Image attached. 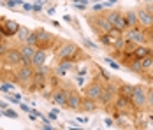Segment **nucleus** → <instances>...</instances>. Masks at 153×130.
Here are the masks:
<instances>
[{"mask_svg": "<svg viewBox=\"0 0 153 130\" xmlns=\"http://www.w3.org/2000/svg\"><path fill=\"white\" fill-rule=\"evenodd\" d=\"M130 100H132V105L136 111H146L148 109V88L143 85H134Z\"/></svg>", "mask_w": 153, "mask_h": 130, "instance_id": "f257e3e1", "label": "nucleus"}, {"mask_svg": "<svg viewBox=\"0 0 153 130\" xmlns=\"http://www.w3.org/2000/svg\"><path fill=\"white\" fill-rule=\"evenodd\" d=\"M86 21H88V25H90V28L93 30V33H97V35H100V33H106L109 30L113 28V25L107 21V18L104 14H88L86 16Z\"/></svg>", "mask_w": 153, "mask_h": 130, "instance_id": "f03ea898", "label": "nucleus"}, {"mask_svg": "<svg viewBox=\"0 0 153 130\" xmlns=\"http://www.w3.org/2000/svg\"><path fill=\"white\" fill-rule=\"evenodd\" d=\"M104 81L100 79V77H93L92 81L85 86L83 90V93H85V97H90L93 100H99L100 99V95H102V91H104Z\"/></svg>", "mask_w": 153, "mask_h": 130, "instance_id": "7ed1b4c3", "label": "nucleus"}, {"mask_svg": "<svg viewBox=\"0 0 153 130\" xmlns=\"http://www.w3.org/2000/svg\"><path fill=\"white\" fill-rule=\"evenodd\" d=\"M128 42L132 44H146L148 42V35H146V28H139L137 27H132V28H127L125 30V35H123Z\"/></svg>", "mask_w": 153, "mask_h": 130, "instance_id": "20e7f679", "label": "nucleus"}, {"mask_svg": "<svg viewBox=\"0 0 153 130\" xmlns=\"http://www.w3.org/2000/svg\"><path fill=\"white\" fill-rule=\"evenodd\" d=\"M116 99H118V88H116V85H114V83H109V85H106V86H104V91H102V95H100L99 102H100V104H102V105L107 109V107L114 105Z\"/></svg>", "mask_w": 153, "mask_h": 130, "instance_id": "39448f33", "label": "nucleus"}, {"mask_svg": "<svg viewBox=\"0 0 153 130\" xmlns=\"http://www.w3.org/2000/svg\"><path fill=\"white\" fill-rule=\"evenodd\" d=\"M33 74H35V69H33V65H23L21 63V67L16 71V81L21 85V86H28L32 83V79H33Z\"/></svg>", "mask_w": 153, "mask_h": 130, "instance_id": "423d86ee", "label": "nucleus"}, {"mask_svg": "<svg viewBox=\"0 0 153 130\" xmlns=\"http://www.w3.org/2000/svg\"><path fill=\"white\" fill-rule=\"evenodd\" d=\"M81 102H83V97L76 88L72 86L67 88V107H69V111L79 113L81 111Z\"/></svg>", "mask_w": 153, "mask_h": 130, "instance_id": "0eeeda50", "label": "nucleus"}, {"mask_svg": "<svg viewBox=\"0 0 153 130\" xmlns=\"http://www.w3.org/2000/svg\"><path fill=\"white\" fill-rule=\"evenodd\" d=\"M4 63L5 65H11V67H16V65H21V53H19V48H7V51L4 53Z\"/></svg>", "mask_w": 153, "mask_h": 130, "instance_id": "6e6552de", "label": "nucleus"}, {"mask_svg": "<svg viewBox=\"0 0 153 130\" xmlns=\"http://www.w3.org/2000/svg\"><path fill=\"white\" fill-rule=\"evenodd\" d=\"M136 13H137L139 25L143 28H152L153 27V11L146 9V7H139V9H136Z\"/></svg>", "mask_w": 153, "mask_h": 130, "instance_id": "1a4fd4ad", "label": "nucleus"}, {"mask_svg": "<svg viewBox=\"0 0 153 130\" xmlns=\"http://www.w3.org/2000/svg\"><path fill=\"white\" fill-rule=\"evenodd\" d=\"M58 37H53L51 33H48L46 30L39 28V39H37V48H42V49H48V48H53L55 42H56Z\"/></svg>", "mask_w": 153, "mask_h": 130, "instance_id": "9d476101", "label": "nucleus"}, {"mask_svg": "<svg viewBox=\"0 0 153 130\" xmlns=\"http://www.w3.org/2000/svg\"><path fill=\"white\" fill-rule=\"evenodd\" d=\"M19 23L18 21H13V19H2V25H0V30L5 37H14L19 30Z\"/></svg>", "mask_w": 153, "mask_h": 130, "instance_id": "9b49d317", "label": "nucleus"}, {"mask_svg": "<svg viewBox=\"0 0 153 130\" xmlns=\"http://www.w3.org/2000/svg\"><path fill=\"white\" fill-rule=\"evenodd\" d=\"M51 102L56 104V105H62V107H67V88L56 86L53 91H51Z\"/></svg>", "mask_w": 153, "mask_h": 130, "instance_id": "f8f14e48", "label": "nucleus"}, {"mask_svg": "<svg viewBox=\"0 0 153 130\" xmlns=\"http://www.w3.org/2000/svg\"><path fill=\"white\" fill-rule=\"evenodd\" d=\"M35 46H30V44H21L19 46V53H21V63L23 65H32V58H33V53H35Z\"/></svg>", "mask_w": 153, "mask_h": 130, "instance_id": "ddd939ff", "label": "nucleus"}, {"mask_svg": "<svg viewBox=\"0 0 153 130\" xmlns=\"http://www.w3.org/2000/svg\"><path fill=\"white\" fill-rule=\"evenodd\" d=\"M46 58H48L46 49L37 48V49H35V53H33V58H32V65H33V67H41V65H44V63H46Z\"/></svg>", "mask_w": 153, "mask_h": 130, "instance_id": "4468645a", "label": "nucleus"}, {"mask_svg": "<svg viewBox=\"0 0 153 130\" xmlns=\"http://www.w3.org/2000/svg\"><path fill=\"white\" fill-rule=\"evenodd\" d=\"M97 102L99 100H93L90 97H83V102H81V111L83 113H88V114H92L97 111Z\"/></svg>", "mask_w": 153, "mask_h": 130, "instance_id": "2eb2a0df", "label": "nucleus"}, {"mask_svg": "<svg viewBox=\"0 0 153 130\" xmlns=\"http://www.w3.org/2000/svg\"><path fill=\"white\" fill-rule=\"evenodd\" d=\"M127 67L132 71L134 74H143L144 72V67H143V62H141V58H130V62L127 63Z\"/></svg>", "mask_w": 153, "mask_h": 130, "instance_id": "dca6fc26", "label": "nucleus"}, {"mask_svg": "<svg viewBox=\"0 0 153 130\" xmlns=\"http://www.w3.org/2000/svg\"><path fill=\"white\" fill-rule=\"evenodd\" d=\"M125 18H127L128 28L137 27V25H139V19H137V13H136V9H128V11H125Z\"/></svg>", "mask_w": 153, "mask_h": 130, "instance_id": "f3484780", "label": "nucleus"}, {"mask_svg": "<svg viewBox=\"0 0 153 130\" xmlns=\"http://www.w3.org/2000/svg\"><path fill=\"white\" fill-rule=\"evenodd\" d=\"M30 32H32V30L25 28V27H19V30H18V33H16L14 37L18 39V42L25 44V42H27V39H28V35H30Z\"/></svg>", "mask_w": 153, "mask_h": 130, "instance_id": "a211bd4d", "label": "nucleus"}, {"mask_svg": "<svg viewBox=\"0 0 153 130\" xmlns=\"http://www.w3.org/2000/svg\"><path fill=\"white\" fill-rule=\"evenodd\" d=\"M132 91H134V85H120V88H118V95L128 97V99H130Z\"/></svg>", "mask_w": 153, "mask_h": 130, "instance_id": "6ab92c4d", "label": "nucleus"}, {"mask_svg": "<svg viewBox=\"0 0 153 130\" xmlns=\"http://www.w3.org/2000/svg\"><path fill=\"white\" fill-rule=\"evenodd\" d=\"M120 14H122L120 11H109V13H106L104 16L107 18V21L114 27V25H116V21H118V18H120Z\"/></svg>", "mask_w": 153, "mask_h": 130, "instance_id": "aec40b11", "label": "nucleus"}, {"mask_svg": "<svg viewBox=\"0 0 153 130\" xmlns=\"http://www.w3.org/2000/svg\"><path fill=\"white\" fill-rule=\"evenodd\" d=\"M37 39H39V28H37V30H32L25 44H30V46H35V48H37Z\"/></svg>", "mask_w": 153, "mask_h": 130, "instance_id": "412c9836", "label": "nucleus"}, {"mask_svg": "<svg viewBox=\"0 0 153 130\" xmlns=\"http://www.w3.org/2000/svg\"><path fill=\"white\" fill-rule=\"evenodd\" d=\"M2 4H4L5 7L13 9V11H16V9H18L19 5H23V4H21V0H7V2H2Z\"/></svg>", "mask_w": 153, "mask_h": 130, "instance_id": "4be33fe9", "label": "nucleus"}, {"mask_svg": "<svg viewBox=\"0 0 153 130\" xmlns=\"http://www.w3.org/2000/svg\"><path fill=\"white\" fill-rule=\"evenodd\" d=\"M106 63L111 67V69H114V71H118V69H122V63H118V62H114V60H111V56L106 58Z\"/></svg>", "mask_w": 153, "mask_h": 130, "instance_id": "5701e85b", "label": "nucleus"}, {"mask_svg": "<svg viewBox=\"0 0 153 130\" xmlns=\"http://www.w3.org/2000/svg\"><path fill=\"white\" fill-rule=\"evenodd\" d=\"M81 41H83V46H85V48H88V49H97V44H93L92 41H90V39H86V37H83Z\"/></svg>", "mask_w": 153, "mask_h": 130, "instance_id": "b1692460", "label": "nucleus"}, {"mask_svg": "<svg viewBox=\"0 0 153 130\" xmlns=\"http://www.w3.org/2000/svg\"><path fill=\"white\" fill-rule=\"evenodd\" d=\"M4 116H7V118H13V120H16V118H18V113L7 107V109H4Z\"/></svg>", "mask_w": 153, "mask_h": 130, "instance_id": "393cba45", "label": "nucleus"}, {"mask_svg": "<svg viewBox=\"0 0 153 130\" xmlns=\"http://www.w3.org/2000/svg\"><path fill=\"white\" fill-rule=\"evenodd\" d=\"M0 91H14V85H11V83H4L2 86H0Z\"/></svg>", "mask_w": 153, "mask_h": 130, "instance_id": "a878e982", "label": "nucleus"}, {"mask_svg": "<svg viewBox=\"0 0 153 130\" xmlns=\"http://www.w3.org/2000/svg\"><path fill=\"white\" fill-rule=\"evenodd\" d=\"M148 109H153V88H148Z\"/></svg>", "mask_w": 153, "mask_h": 130, "instance_id": "bb28decb", "label": "nucleus"}, {"mask_svg": "<svg viewBox=\"0 0 153 130\" xmlns=\"http://www.w3.org/2000/svg\"><path fill=\"white\" fill-rule=\"evenodd\" d=\"M67 123H69V127H71V129H76V130L83 129V127H79V125H77V120H69Z\"/></svg>", "mask_w": 153, "mask_h": 130, "instance_id": "cd10ccee", "label": "nucleus"}, {"mask_svg": "<svg viewBox=\"0 0 153 130\" xmlns=\"http://www.w3.org/2000/svg\"><path fill=\"white\" fill-rule=\"evenodd\" d=\"M19 107H21V111H23V113H27V114H30V113H32V107L28 105V104H21V102H19Z\"/></svg>", "mask_w": 153, "mask_h": 130, "instance_id": "c85d7f7f", "label": "nucleus"}, {"mask_svg": "<svg viewBox=\"0 0 153 130\" xmlns=\"http://www.w3.org/2000/svg\"><path fill=\"white\" fill-rule=\"evenodd\" d=\"M42 5H44V4H39V2H37V4H33L32 13H41V11H42Z\"/></svg>", "mask_w": 153, "mask_h": 130, "instance_id": "c756f323", "label": "nucleus"}, {"mask_svg": "<svg viewBox=\"0 0 153 130\" xmlns=\"http://www.w3.org/2000/svg\"><path fill=\"white\" fill-rule=\"evenodd\" d=\"M104 123H106V127H107V129L114 127V120H113V118H106V120H104Z\"/></svg>", "mask_w": 153, "mask_h": 130, "instance_id": "7c9ffc66", "label": "nucleus"}, {"mask_svg": "<svg viewBox=\"0 0 153 130\" xmlns=\"http://www.w3.org/2000/svg\"><path fill=\"white\" fill-rule=\"evenodd\" d=\"M48 118H49L51 121H56V118H58V113H56V111H51V113L48 114Z\"/></svg>", "mask_w": 153, "mask_h": 130, "instance_id": "2f4dec72", "label": "nucleus"}, {"mask_svg": "<svg viewBox=\"0 0 153 130\" xmlns=\"http://www.w3.org/2000/svg\"><path fill=\"white\" fill-rule=\"evenodd\" d=\"M63 21H65V23H74V21H76V19H74V18H72V16L65 14V16H63Z\"/></svg>", "mask_w": 153, "mask_h": 130, "instance_id": "473e14b6", "label": "nucleus"}, {"mask_svg": "<svg viewBox=\"0 0 153 130\" xmlns=\"http://www.w3.org/2000/svg\"><path fill=\"white\" fill-rule=\"evenodd\" d=\"M5 51H7V46L4 44V41H2V42H0V56H4V53H5Z\"/></svg>", "mask_w": 153, "mask_h": 130, "instance_id": "72a5a7b5", "label": "nucleus"}, {"mask_svg": "<svg viewBox=\"0 0 153 130\" xmlns=\"http://www.w3.org/2000/svg\"><path fill=\"white\" fill-rule=\"evenodd\" d=\"M76 81H77V85H79V86H83V83H85V76H81V74H79V76L76 77Z\"/></svg>", "mask_w": 153, "mask_h": 130, "instance_id": "f704fd0d", "label": "nucleus"}, {"mask_svg": "<svg viewBox=\"0 0 153 130\" xmlns=\"http://www.w3.org/2000/svg\"><path fill=\"white\" fill-rule=\"evenodd\" d=\"M23 9H25L27 13H32V9H33V5H30V4H23Z\"/></svg>", "mask_w": 153, "mask_h": 130, "instance_id": "c9c22d12", "label": "nucleus"}, {"mask_svg": "<svg viewBox=\"0 0 153 130\" xmlns=\"http://www.w3.org/2000/svg\"><path fill=\"white\" fill-rule=\"evenodd\" d=\"M102 9H104V4H99V5L95 4L93 5V11H102Z\"/></svg>", "mask_w": 153, "mask_h": 130, "instance_id": "e433bc0d", "label": "nucleus"}, {"mask_svg": "<svg viewBox=\"0 0 153 130\" xmlns=\"http://www.w3.org/2000/svg\"><path fill=\"white\" fill-rule=\"evenodd\" d=\"M7 107H9V104H7V102L0 100V109H7Z\"/></svg>", "mask_w": 153, "mask_h": 130, "instance_id": "4c0bfd02", "label": "nucleus"}, {"mask_svg": "<svg viewBox=\"0 0 153 130\" xmlns=\"http://www.w3.org/2000/svg\"><path fill=\"white\" fill-rule=\"evenodd\" d=\"M42 129H44V130H53L55 127H53V125H49V123H44V125H42Z\"/></svg>", "mask_w": 153, "mask_h": 130, "instance_id": "58836bf2", "label": "nucleus"}, {"mask_svg": "<svg viewBox=\"0 0 153 130\" xmlns=\"http://www.w3.org/2000/svg\"><path fill=\"white\" fill-rule=\"evenodd\" d=\"M46 13H48V14H49V16H53V14H55V5H51V7L48 9Z\"/></svg>", "mask_w": 153, "mask_h": 130, "instance_id": "ea45409f", "label": "nucleus"}, {"mask_svg": "<svg viewBox=\"0 0 153 130\" xmlns=\"http://www.w3.org/2000/svg\"><path fill=\"white\" fill-rule=\"evenodd\" d=\"M148 125H150V127L153 129V113H152L150 116H148Z\"/></svg>", "mask_w": 153, "mask_h": 130, "instance_id": "a19ab883", "label": "nucleus"}, {"mask_svg": "<svg viewBox=\"0 0 153 130\" xmlns=\"http://www.w3.org/2000/svg\"><path fill=\"white\" fill-rule=\"evenodd\" d=\"M4 37H5V35H4V33H2V30H0V42L4 41Z\"/></svg>", "mask_w": 153, "mask_h": 130, "instance_id": "79ce46f5", "label": "nucleus"}, {"mask_svg": "<svg viewBox=\"0 0 153 130\" xmlns=\"http://www.w3.org/2000/svg\"><path fill=\"white\" fill-rule=\"evenodd\" d=\"M107 2H111V4H116V0H107Z\"/></svg>", "mask_w": 153, "mask_h": 130, "instance_id": "37998d69", "label": "nucleus"}, {"mask_svg": "<svg viewBox=\"0 0 153 130\" xmlns=\"http://www.w3.org/2000/svg\"><path fill=\"white\" fill-rule=\"evenodd\" d=\"M0 116H4V111H2V113H0Z\"/></svg>", "mask_w": 153, "mask_h": 130, "instance_id": "c03bdc74", "label": "nucleus"}, {"mask_svg": "<svg viewBox=\"0 0 153 130\" xmlns=\"http://www.w3.org/2000/svg\"><path fill=\"white\" fill-rule=\"evenodd\" d=\"M97 2H102V0H97Z\"/></svg>", "mask_w": 153, "mask_h": 130, "instance_id": "a18cd8bd", "label": "nucleus"}]
</instances>
